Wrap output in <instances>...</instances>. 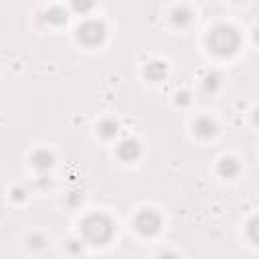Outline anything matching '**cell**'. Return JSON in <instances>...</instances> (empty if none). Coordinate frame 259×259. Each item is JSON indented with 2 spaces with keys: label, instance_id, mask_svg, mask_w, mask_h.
Returning <instances> with one entry per match:
<instances>
[{
  "label": "cell",
  "instance_id": "6da1fadb",
  "mask_svg": "<svg viewBox=\"0 0 259 259\" xmlns=\"http://www.w3.org/2000/svg\"><path fill=\"white\" fill-rule=\"evenodd\" d=\"M85 235L91 239V241H97V243H103L111 237V225L103 219V217H91L87 223H85Z\"/></svg>",
  "mask_w": 259,
  "mask_h": 259
},
{
  "label": "cell",
  "instance_id": "7a4b0ae2",
  "mask_svg": "<svg viewBox=\"0 0 259 259\" xmlns=\"http://www.w3.org/2000/svg\"><path fill=\"white\" fill-rule=\"evenodd\" d=\"M136 225H138V229L142 231V233H156L158 231V227H160V217L154 212V210H144L140 217H138V221H136Z\"/></svg>",
  "mask_w": 259,
  "mask_h": 259
}]
</instances>
